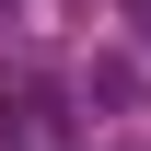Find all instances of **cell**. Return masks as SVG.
Returning <instances> with one entry per match:
<instances>
[{
    "label": "cell",
    "instance_id": "6da1fadb",
    "mask_svg": "<svg viewBox=\"0 0 151 151\" xmlns=\"http://www.w3.org/2000/svg\"><path fill=\"white\" fill-rule=\"evenodd\" d=\"M12 128H23V139H58V128H70V116H58V93L35 81V93H12Z\"/></svg>",
    "mask_w": 151,
    "mask_h": 151
}]
</instances>
